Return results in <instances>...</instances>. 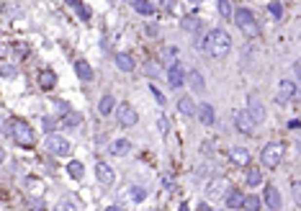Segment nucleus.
<instances>
[{"mask_svg":"<svg viewBox=\"0 0 301 211\" xmlns=\"http://www.w3.org/2000/svg\"><path fill=\"white\" fill-rule=\"evenodd\" d=\"M67 173H70V178L80 180V178L85 175V165H83V162H77V160H72V162L67 165Z\"/></svg>","mask_w":301,"mask_h":211,"instance_id":"bb28decb","label":"nucleus"},{"mask_svg":"<svg viewBox=\"0 0 301 211\" xmlns=\"http://www.w3.org/2000/svg\"><path fill=\"white\" fill-rule=\"evenodd\" d=\"M113 114H116V121L121 126H134L136 121H139V114L134 111L132 103H116Z\"/></svg>","mask_w":301,"mask_h":211,"instance_id":"423d86ee","label":"nucleus"},{"mask_svg":"<svg viewBox=\"0 0 301 211\" xmlns=\"http://www.w3.org/2000/svg\"><path fill=\"white\" fill-rule=\"evenodd\" d=\"M283 154H286V147L281 144V142H270V144H265V147H263V154H260L263 168H268V170L278 168L281 160H283Z\"/></svg>","mask_w":301,"mask_h":211,"instance_id":"20e7f679","label":"nucleus"},{"mask_svg":"<svg viewBox=\"0 0 301 211\" xmlns=\"http://www.w3.org/2000/svg\"><path fill=\"white\" fill-rule=\"evenodd\" d=\"M178 211H190V209H188V204H180V209H178Z\"/></svg>","mask_w":301,"mask_h":211,"instance_id":"09e8293b","label":"nucleus"},{"mask_svg":"<svg viewBox=\"0 0 301 211\" xmlns=\"http://www.w3.org/2000/svg\"><path fill=\"white\" fill-rule=\"evenodd\" d=\"M3 162H5V150L0 147V165H3Z\"/></svg>","mask_w":301,"mask_h":211,"instance_id":"a18cd8bd","label":"nucleus"},{"mask_svg":"<svg viewBox=\"0 0 301 211\" xmlns=\"http://www.w3.org/2000/svg\"><path fill=\"white\" fill-rule=\"evenodd\" d=\"M168 82H170V88L180 90V88L186 85V70L180 67V65H172V67H168Z\"/></svg>","mask_w":301,"mask_h":211,"instance_id":"ddd939ff","label":"nucleus"},{"mask_svg":"<svg viewBox=\"0 0 301 211\" xmlns=\"http://www.w3.org/2000/svg\"><path fill=\"white\" fill-rule=\"evenodd\" d=\"M229 191V183H226V178H211V183H208V188H206V198H224V193Z\"/></svg>","mask_w":301,"mask_h":211,"instance_id":"6e6552de","label":"nucleus"},{"mask_svg":"<svg viewBox=\"0 0 301 211\" xmlns=\"http://www.w3.org/2000/svg\"><path fill=\"white\" fill-rule=\"evenodd\" d=\"M113 108H116V98L113 96H103V98H100V103H98V114L100 116H111Z\"/></svg>","mask_w":301,"mask_h":211,"instance_id":"4be33fe9","label":"nucleus"},{"mask_svg":"<svg viewBox=\"0 0 301 211\" xmlns=\"http://www.w3.org/2000/svg\"><path fill=\"white\" fill-rule=\"evenodd\" d=\"M132 8H134L139 16H154V5L150 3V0H134Z\"/></svg>","mask_w":301,"mask_h":211,"instance_id":"a878e982","label":"nucleus"},{"mask_svg":"<svg viewBox=\"0 0 301 211\" xmlns=\"http://www.w3.org/2000/svg\"><path fill=\"white\" fill-rule=\"evenodd\" d=\"M39 85H41L44 90H52L54 85H57V75H54L52 70H41V72H39Z\"/></svg>","mask_w":301,"mask_h":211,"instance_id":"b1692460","label":"nucleus"},{"mask_svg":"<svg viewBox=\"0 0 301 211\" xmlns=\"http://www.w3.org/2000/svg\"><path fill=\"white\" fill-rule=\"evenodd\" d=\"M268 11L273 13V18H281V16H283V5H281L278 0H273V3L268 5Z\"/></svg>","mask_w":301,"mask_h":211,"instance_id":"f704fd0d","label":"nucleus"},{"mask_svg":"<svg viewBox=\"0 0 301 211\" xmlns=\"http://www.w3.org/2000/svg\"><path fill=\"white\" fill-rule=\"evenodd\" d=\"M247 116L252 118L255 124H263V121H265V116H268L265 103L260 100L258 93H250V96H247Z\"/></svg>","mask_w":301,"mask_h":211,"instance_id":"39448f33","label":"nucleus"},{"mask_svg":"<svg viewBox=\"0 0 301 211\" xmlns=\"http://www.w3.org/2000/svg\"><path fill=\"white\" fill-rule=\"evenodd\" d=\"M219 16L226 18V21H232V3L229 0H219Z\"/></svg>","mask_w":301,"mask_h":211,"instance_id":"c756f323","label":"nucleus"},{"mask_svg":"<svg viewBox=\"0 0 301 211\" xmlns=\"http://www.w3.org/2000/svg\"><path fill=\"white\" fill-rule=\"evenodd\" d=\"M242 209H245V211H258V209H260V196H245Z\"/></svg>","mask_w":301,"mask_h":211,"instance_id":"c85d7f7f","label":"nucleus"},{"mask_svg":"<svg viewBox=\"0 0 301 211\" xmlns=\"http://www.w3.org/2000/svg\"><path fill=\"white\" fill-rule=\"evenodd\" d=\"M201 47H204L211 57H226L232 49V36L226 34L224 29H211L206 36H204V41H201Z\"/></svg>","mask_w":301,"mask_h":211,"instance_id":"f257e3e1","label":"nucleus"},{"mask_svg":"<svg viewBox=\"0 0 301 211\" xmlns=\"http://www.w3.org/2000/svg\"><path fill=\"white\" fill-rule=\"evenodd\" d=\"M229 157H232L234 165H240V168H247V165H250V152L245 150V147H232Z\"/></svg>","mask_w":301,"mask_h":211,"instance_id":"f3484780","label":"nucleus"},{"mask_svg":"<svg viewBox=\"0 0 301 211\" xmlns=\"http://www.w3.org/2000/svg\"><path fill=\"white\" fill-rule=\"evenodd\" d=\"M54 211H77V206L72 204V201H62V204L54 206Z\"/></svg>","mask_w":301,"mask_h":211,"instance_id":"e433bc0d","label":"nucleus"},{"mask_svg":"<svg viewBox=\"0 0 301 211\" xmlns=\"http://www.w3.org/2000/svg\"><path fill=\"white\" fill-rule=\"evenodd\" d=\"M157 129H160V134H168V132H170V124H168V118H165V116H160Z\"/></svg>","mask_w":301,"mask_h":211,"instance_id":"58836bf2","label":"nucleus"},{"mask_svg":"<svg viewBox=\"0 0 301 211\" xmlns=\"http://www.w3.org/2000/svg\"><path fill=\"white\" fill-rule=\"evenodd\" d=\"M216 211H222V209H216Z\"/></svg>","mask_w":301,"mask_h":211,"instance_id":"603ef678","label":"nucleus"},{"mask_svg":"<svg viewBox=\"0 0 301 211\" xmlns=\"http://www.w3.org/2000/svg\"><path fill=\"white\" fill-rule=\"evenodd\" d=\"M75 75L83 82H90V80H93V67H90L85 59H75Z\"/></svg>","mask_w":301,"mask_h":211,"instance_id":"a211bd4d","label":"nucleus"},{"mask_svg":"<svg viewBox=\"0 0 301 211\" xmlns=\"http://www.w3.org/2000/svg\"><path fill=\"white\" fill-rule=\"evenodd\" d=\"M224 201H226V209H242V201H245V193L240 188H229L224 193Z\"/></svg>","mask_w":301,"mask_h":211,"instance_id":"dca6fc26","label":"nucleus"},{"mask_svg":"<svg viewBox=\"0 0 301 211\" xmlns=\"http://www.w3.org/2000/svg\"><path fill=\"white\" fill-rule=\"evenodd\" d=\"M150 90H152V96H154V100H157V103H160V106H165V103H168V98H165V96H162V93H160V88H154V85H150Z\"/></svg>","mask_w":301,"mask_h":211,"instance_id":"4c0bfd02","label":"nucleus"},{"mask_svg":"<svg viewBox=\"0 0 301 211\" xmlns=\"http://www.w3.org/2000/svg\"><path fill=\"white\" fill-rule=\"evenodd\" d=\"M129 193H132V201H134V204H142V201L147 198V188H136V186H134Z\"/></svg>","mask_w":301,"mask_h":211,"instance_id":"2f4dec72","label":"nucleus"},{"mask_svg":"<svg viewBox=\"0 0 301 211\" xmlns=\"http://www.w3.org/2000/svg\"><path fill=\"white\" fill-rule=\"evenodd\" d=\"M196 116L201 118V124H206V126H214L216 124V114H214V108L208 106V103L196 106Z\"/></svg>","mask_w":301,"mask_h":211,"instance_id":"2eb2a0df","label":"nucleus"},{"mask_svg":"<svg viewBox=\"0 0 301 211\" xmlns=\"http://www.w3.org/2000/svg\"><path fill=\"white\" fill-rule=\"evenodd\" d=\"M294 98H296V85H294L291 80H283V82L278 85V96H276V100H278L281 106H283V103H291Z\"/></svg>","mask_w":301,"mask_h":211,"instance_id":"f8f14e48","label":"nucleus"},{"mask_svg":"<svg viewBox=\"0 0 301 211\" xmlns=\"http://www.w3.org/2000/svg\"><path fill=\"white\" fill-rule=\"evenodd\" d=\"M18 72H16V67L13 65H3L0 67V77H16Z\"/></svg>","mask_w":301,"mask_h":211,"instance_id":"c9c22d12","label":"nucleus"},{"mask_svg":"<svg viewBox=\"0 0 301 211\" xmlns=\"http://www.w3.org/2000/svg\"><path fill=\"white\" fill-rule=\"evenodd\" d=\"M180 26H183V29H186L188 34H201V31H204V21H201V18H198L196 13L183 16V18H180Z\"/></svg>","mask_w":301,"mask_h":211,"instance_id":"4468645a","label":"nucleus"},{"mask_svg":"<svg viewBox=\"0 0 301 211\" xmlns=\"http://www.w3.org/2000/svg\"><path fill=\"white\" fill-rule=\"evenodd\" d=\"M263 204H265L270 211H281V206H283V201H281V191L276 186H265V191H263Z\"/></svg>","mask_w":301,"mask_h":211,"instance_id":"9d476101","label":"nucleus"},{"mask_svg":"<svg viewBox=\"0 0 301 211\" xmlns=\"http://www.w3.org/2000/svg\"><path fill=\"white\" fill-rule=\"evenodd\" d=\"M8 52H11V49H8L5 44H0V57H8Z\"/></svg>","mask_w":301,"mask_h":211,"instance_id":"c03bdc74","label":"nucleus"},{"mask_svg":"<svg viewBox=\"0 0 301 211\" xmlns=\"http://www.w3.org/2000/svg\"><path fill=\"white\" fill-rule=\"evenodd\" d=\"M5 129H8V134L13 136V142L26 147V150H31V147L36 144V134H34V129L23 121V118H11Z\"/></svg>","mask_w":301,"mask_h":211,"instance_id":"f03ea898","label":"nucleus"},{"mask_svg":"<svg viewBox=\"0 0 301 211\" xmlns=\"http://www.w3.org/2000/svg\"><path fill=\"white\" fill-rule=\"evenodd\" d=\"M116 67H118V70H124V72H132V70L136 67V62H134L132 54L118 52V54H116Z\"/></svg>","mask_w":301,"mask_h":211,"instance_id":"aec40b11","label":"nucleus"},{"mask_svg":"<svg viewBox=\"0 0 301 211\" xmlns=\"http://www.w3.org/2000/svg\"><path fill=\"white\" fill-rule=\"evenodd\" d=\"M29 206L36 209V211H44V201L41 198H36V201H29Z\"/></svg>","mask_w":301,"mask_h":211,"instance_id":"a19ab883","label":"nucleus"},{"mask_svg":"<svg viewBox=\"0 0 301 211\" xmlns=\"http://www.w3.org/2000/svg\"><path fill=\"white\" fill-rule=\"evenodd\" d=\"M144 72H147V77H157L160 75V65L157 62H147V65H144Z\"/></svg>","mask_w":301,"mask_h":211,"instance_id":"72a5a7b5","label":"nucleus"},{"mask_svg":"<svg viewBox=\"0 0 301 211\" xmlns=\"http://www.w3.org/2000/svg\"><path fill=\"white\" fill-rule=\"evenodd\" d=\"M44 129H47V132H54V126H57V124H54V118H49V116H44Z\"/></svg>","mask_w":301,"mask_h":211,"instance_id":"ea45409f","label":"nucleus"},{"mask_svg":"<svg viewBox=\"0 0 301 211\" xmlns=\"http://www.w3.org/2000/svg\"><path fill=\"white\" fill-rule=\"evenodd\" d=\"M260 183H263V173H260L258 168H250V170H247V186L258 188Z\"/></svg>","mask_w":301,"mask_h":211,"instance_id":"cd10ccee","label":"nucleus"},{"mask_svg":"<svg viewBox=\"0 0 301 211\" xmlns=\"http://www.w3.org/2000/svg\"><path fill=\"white\" fill-rule=\"evenodd\" d=\"M3 11H5L8 18H21V16H23V13H21V5H13V3H8Z\"/></svg>","mask_w":301,"mask_h":211,"instance_id":"473e14b6","label":"nucleus"},{"mask_svg":"<svg viewBox=\"0 0 301 211\" xmlns=\"http://www.w3.org/2000/svg\"><path fill=\"white\" fill-rule=\"evenodd\" d=\"M129 3H134V0H129Z\"/></svg>","mask_w":301,"mask_h":211,"instance_id":"3c124183","label":"nucleus"},{"mask_svg":"<svg viewBox=\"0 0 301 211\" xmlns=\"http://www.w3.org/2000/svg\"><path fill=\"white\" fill-rule=\"evenodd\" d=\"M190 3H193V5H198V3H201V0H190Z\"/></svg>","mask_w":301,"mask_h":211,"instance_id":"8fccbe9b","label":"nucleus"},{"mask_svg":"<svg viewBox=\"0 0 301 211\" xmlns=\"http://www.w3.org/2000/svg\"><path fill=\"white\" fill-rule=\"evenodd\" d=\"M186 80L190 82V88H193V90H196V93H201V90H204V88H206V80H204V75H201V72H198V70H190V72H188V75H186Z\"/></svg>","mask_w":301,"mask_h":211,"instance_id":"412c9836","label":"nucleus"},{"mask_svg":"<svg viewBox=\"0 0 301 211\" xmlns=\"http://www.w3.org/2000/svg\"><path fill=\"white\" fill-rule=\"evenodd\" d=\"M157 31H160V29H157L154 23H150V26H147V34H150V36H157Z\"/></svg>","mask_w":301,"mask_h":211,"instance_id":"37998d69","label":"nucleus"},{"mask_svg":"<svg viewBox=\"0 0 301 211\" xmlns=\"http://www.w3.org/2000/svg\"><path fill=\"white\" fill-rule=\"evenodd\" d=\"M198 211H211V209H208L206 204H201V206H198Z\"/></svg>","mask_w":301,"mask_h":211,"instance_id":"de8ad7c7","label":"nucleus"},{"mask_svg":"<svg viewBox=\"0 0 301 211\" xmlns=\"http://www.w3.org/2000/svg\"><path fill=\"white\" fill-rule=\"evenodd\" d=\"M178 114L180 116H196V103L188 96H183V98L178 100Z\"/></svg>","mask_w":301,"mask_h":211,"instance_id":"5701e85b","label":"nucleus"},{"mask_svg":"<svg viewBox=\"0 0 301 211\" xmlns=\"http://www.w3.org/2000/svg\"><path fill=\"white\" fill-rule=\"evenodd\" d=\"M95 178H98V183L100 186H113V178H116V173H113V168L111 165H106V162H95Z\"/></svg>","mask_w":301,"mask_h":211,"instance_id":"9b49d317","label":"nucleus"},{"mask_svg":"<svg viewBox=\"0 0 301 211\" xmlns=\"http://www.w3.org/2000/svg\"><path fill=\"white\" fill-rule=\"evenodd\" d=\"M232 21H234L237 29H240L242 34H247V36H258L260 34V26H258V21H255L250 8H237V11H232Z\"/></svg>","mask_w":301,"mask_h":211,"instance_id":"7ed1b4c3","label":"nucleus"},{"mask_svg":"<svg viewBox=\"0 0 301 211\" xmlns=\"http://www.w3.org/2000/svg\"><path fill=\"white\" fill-rule=\"evenodd\" d=\"M70 142L65 139V136H57V134H49L47 136V152L54 154V157H67L70 154Z\"/></svg>","mask_w":301,"mask_h":211,"instance_id":"0eeeda50","label":"nucleus"},{"mask_svg":"<svg viewBox=\"0 0 301 211\" xmlns=\"http://www.w3.org/2000/svg\"><path fill=\"white\" fill-rule=\"evenodd\" d=\"M129 150H132L129 139H116V142H111V147H108V152H111L113 157H124V154H129Z\"/></svg>","mask_w":301,"mask_h":211,"instance_id":"6ab92c4d","label":"nucleus"},{"mask_svg":"<svg viewBox=\"0 0 301 211\" xmlns=\"http://www.w3.org/2000/svg\"><path fill=\"white\" fill-rule=\"evenodd\" d=\"M80 124H83V116L77 111H67L65 118H62V126H65V129H77Z\"/></svg>","mask_w":301,"mask_h":211,"instance_id":"393cba45","label":"nucleus"},{"mask_svg":"<svg viewBox=\"0 0 301 211\" xmlns=\"http://www.w3.org/2000/svg\"><path fill=\"white\" fill-rule=\"evenodd\" d=\"M291 191H294V201H299V198H301V193H299V180L291 183Z\"/></svg>","mask_w":301,"mask_h":211,"instance_id":"79ce46f5","label":"nucleus"},{"mask_svg":"<svg viewBox=\"0 0 301 211\" xmlns=\"http://www.w3.org/2000/svg\"><path fill=\"white\" fill-rule=\"evenodd\" d=\"M106 211H124V209H121V206H108Z\"/></svg>","mask_w":301,"mask_h":211,"instance_id":"49530a36","label":"nucleus"},{"mask_svg":"<svg viewBox=\"0 0 301 211\" xmlns=\"http://www.w3.org/2000/svg\"><path fill=\"white\" fill-rule=\"evenodd\" d=\"M234 126H237V132H242L245 136H252V134H255V126H258V124H255L252 118L247 116V111H237V114H234Z\"/></svg>","mask_w":301,"mask_h":211,"instance_id":"1a4fd4ad","label":"nucleus"},{"mask_svg":"<svg viewBox=\"0 0 301 211\" xmlns=\"http://www.w3.org/2000/svg\"><path fill=\"white\" fill-rule=\"evenodd\" d=\"M162 62H165L168 67H172V65H178V49L175 47H170L168 52H165V57H162Z\"/></svg>","mask_w":301,"mask_h":211,"instance_id":"7c9ffc66","label":"nucleus"}]
</instances>
